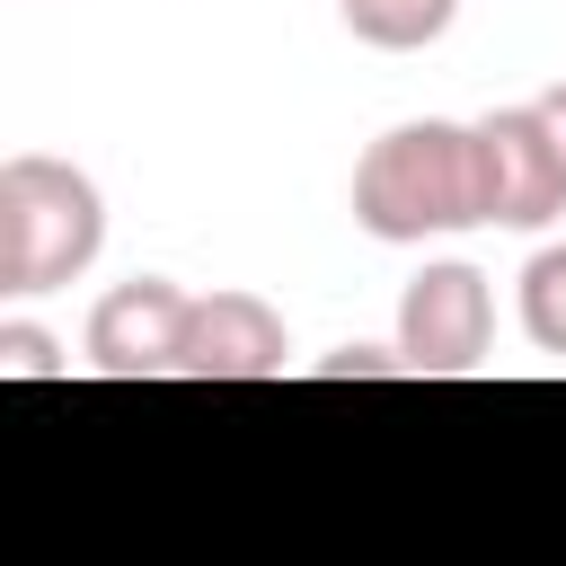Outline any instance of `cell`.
<instances>
[{"mask_svg":"<svg viewBox=\"0 0 566 566\" xmlns=\"http://www.w3.org/2000/svg\"><path fill=\"white\" fill-rule=\"evenodd\" d=\"M354 221L389 248L442 239V230H478L486 221V159H478V124L424 115V124H389L363 159H354Z\"/></svg>","mask_w":566,"mask_h":566,"instance_id":"obj_1","label":"cell"},{"mask_svg":"<svg viewBox=\"0 0 566 566\" xmlns=\"http://www.w3.org/2000/svg\"><path fill=\"white\" fill-rule=\"evenodd\" d=\"M106 248V195L44 150H18L0 168V292H53L88 274Z\"/></svg>","mask_w":566,"mask_h":566,"instance_id":"obj_2","label":"cell"},{"mask_svg":"<svg viewBox=\"0 0 566 566\" xmlns=\"http://www.w3.org/2000/svg\"><path fill=\"white\" fill-rule=\"evenodd\" d=\"M486 345H495V292H486V274L460 265V256L424 265L407 283V301H398V354H407V371L416 380H469L486 363Z\"/></svg>","mask_w":566,"mask_h":566,"instance_id":"obj_3","label":"cell"},{"mask_svg":"<svg viewBox=\"0 0 566 566\" xmlns=\"http://www.w3.org/2000/svg\"><path fill=\"white\" fill-rule=\"evenodd\" d=\"M478 159H486V221L495 230H548L566 212V159L548 142L539 106L478 115Z\"/></svg>","mask_w":566,"mask_h":566,"instance_id":"obj_4","label":"cell"},{"mask_svg":"<svg viewBox=\"0 0 566 566\" xmlns=\"http://www.w3.org/2000/svg\"><path fill=\"white\" fill-rule=\"evenodd\" d=\"M186 292L168 283V274H133V283H115L97 310H88V363L106 371V380H159V371H177V354H186Z\"/></svg>","mask_w":566,"mask_h":566,"instance_id":"obj_5","label":"cell"},{"mask_svg":"<svg viewBox=\"0 0 566 566\" xmlns=\"http://www.w3.org/2000/svg\"><path fill=\"white\" fill-rule=\"evenodd\" d=\"M283 318H274V301H256V292H203L195 310H186V354H177V371L186 380H274L283 371Z\"/></svg>","mask_w":566,"mask_h":566,"instance_id":"obj_6","label":"cell"},{"mask_svg":"<svg viewBox=\"0 0 566 566\" xmlns=\"http://www.w3.org/2000/svg\"><path fill=\"white\" fill-rule=\"evenodd\" d=\"M336 18H345L363 44H380V53H424V44L451 35L460 0H336Z\"/></svg>","mask_w":566,"mask_h":566,"instance_id":"obj_7","label":"cell"},{"mask_svg":"<svg viewBox=\"0 0 566 566\" xmlns=\"http://www.w3.org/2000/svg\"><path fill=\"white\" fill-rule=\"evenodd\" d=\"M522 336L539 354H566V239L522 265Z\"/></svg>","mask_w":566,"mask_h":566,"instance_id":"obj_8","label":"cell"},{"mask_svg":"<svg viewBox=\"0 0 566 566\" xmlns=\"http://www.w3.org/2000/svg\"><path fill=\"white\" fill-rule=\"evenodd\" d=\"M0 371H9V380H62L71 363H62V345H53L44 327L9 318V327H0Z\"/></svg>","mask_w":566,"mask_h":566,"instance_id":"obj_9","label":"cell"},{"mask_svg":"<svg viewBox=\"0 0 566 566\" xmlns=\"http://www.w3.org/2000/svg\"><path fill=\"white\" fill-rule=\"evenodd\" d=\"M389 371H407V354H380V345H345L318 363V380H389Z\"/></svg>","mask_w":566,"mask_h":566,"instance_id":"obj_10","label":"cell"},{"mask_svg":"<svg viewBox=\"0 0 566 566\" xmlns=\"http://www.w3.org/2000/svg\"><path fill=\"white\" fill-rule=\"evenodd\" d=\"M531 106H539V124H548V142H557V159H566V80H557V88H539Z\"/></svg>","mask_w":566,"mask_h":566,"instance_id":"obj_11","label":"cell"}]
</instances>
